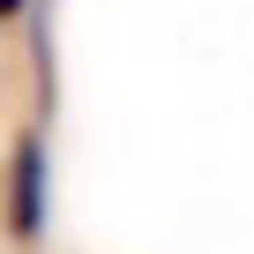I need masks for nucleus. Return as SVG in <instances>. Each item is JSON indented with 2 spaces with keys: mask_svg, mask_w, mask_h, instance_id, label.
Wrapping results in <instances>:
<instances>
[{
  "mask_svg": "<svg viewBox=\"0 0 254 254\" xmlns=\"http://www.w3.org/2000/svg\"><path fill=\"white\" fill-rule=\"evenodd\" d=\"M15 232L30 239L38 224H45V157H38V142H23V157H15Z\"/></svg>",
  "mask_w": 254,
  "mask_h": 254,
  "instance_id": "1",
  "label": "nucleus"
}]
</instances>
